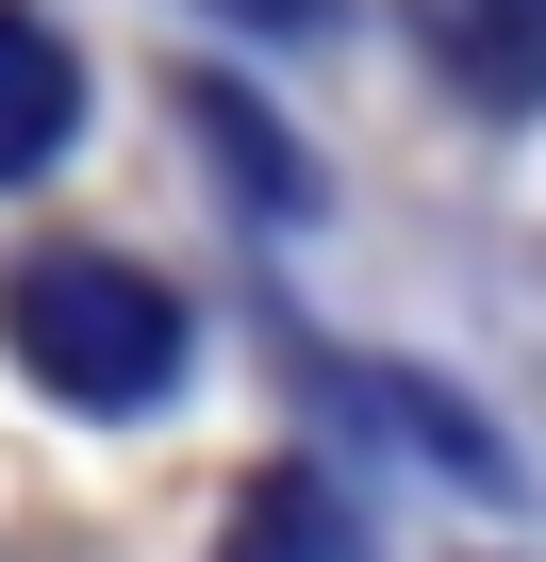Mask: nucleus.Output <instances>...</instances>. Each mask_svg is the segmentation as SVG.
<instances>
[{
    "instance_id": "nucleus-1",
    "label": "nucleus",
    "mask_w": 546,
    "mask_h": 562,
    "mask_svg": "<svg viewBox=\"0 0 546 562\" xmlns=\"http://www.w3.org/2000/svg\"><path fill=\"white\" fill-rule=\"evenodd\" d=\"M0 348H18V381L67 397V414H166L182 364H199L182 299L149 265H116V248H34L18 281H0Z\"/></svg>"
},
{
    "instance_id": "nucleus-2",
    "label": "nucleus",
    "mask_w": 546,
    "mask_h": 562,
    "mask_svg": "<svg viewBox=\"0 0 546 562\" xmlns=\"http://www.w3.org/2000/svg\"><path fill=\"white\" fill-rule=\"evenodd\" d=\"M414 50L480 116H546V0H414Z\"/></svg>"
},
{
    "instance_id": "nucleus-3",
    "label": "nucleus",
    "mask_w": 546,
    "mask_h": 562,
    "mask_svg": "<svg viewBox=\"0 0 546 562\" xmlns=\"http://www.w3.org/2000/svg\"><path fill=\"white\" fill-rule=\"evenodd\" d=\"M215 562H365V513H348V480H332V463H265V480L232 496Z\"/></svg>"
},
{
    "instance_id": "nucleus-4",
    "label": "nucleus",
    "mask_w": 546,
    "mask_h": 562,
    "mask_svg": "<svg viewBox=\"0 0 546 562\" xmlns=\"http://www.w3.org/2000/svg\"><path fill=\"white\" fill-rule=\"evenodd\" d=\"M67 133H83V67H67V34L34 18V0H0V182H34Z\"/></svg>"
},
{
    "instance_id": "nucleus-5",
    "label": "nucleus",
    "mask_w": 546,
    "mask_h": 562,
    "mask_svg": "<svg viewBox=\"0 0 546 562\" xmlns=\"http://www.w3.org/2000/svg\"><path fill=\"white\" fill-rule=\"evenodd\" d=\"M182 133H199V149H215V166H232V182H248V215H282V232H299V215H315V166H299V149H282V116H265V100H232V83H215V67H199V83H182Z\"/></svg>"
},
{
    "instance_id": "nucleus-6",
    "label": "nucleus",
    "mask_w": 546,
    "mask_h": 562,
    "mask_svg": "<svg viewBox=\"0 0 546 562\" xmlns=\"http://www.w3.org/2000/svg\"><path fill=\"white\" fill-rule=\"evenodd\" d=\"M199 18H232V34H315L332 0H199Z\"/></svg>"
}]
</instances>
